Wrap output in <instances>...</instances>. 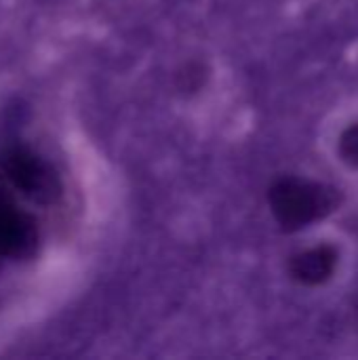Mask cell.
<instances>
[{"instance_id":"cell-1","label":"cell","mask_w":358,"mask_h":360,"mask_svg":"<svg viewBox=\"0 0 358 360\" xmlns=\"http://www.w3.org/2000/svg\"><path fill=\"white\" fill-rule=\"evenodd\" d=\"M268 205L281 230L300 232L333 215L344 205V194L338 186L287 175L270 186Z\"/></svg>"},{"instance_id":"cell-2","label":"cell","mask_w":358,"mask_h":360,"mask_svg":"<svg viewBox=\"0 0 358 360\" xmlns=\"http://www.w3.org/2000/svg\"><path fill=\"white\" fill-rule=\"evenodd\" d=\"M0 175L34 202H51L59 194V177L53 167L25 146L11 143L0 148Z\"/></svg>"},{"instance_id":"cell-3","label":"cell","mask_w":358,"mask_h":360,"mask_svg":"<svg viewBox=\"0 0 358 360\" xmlns=\"http://www.w3.org/2000/svg\"><path fill=\"white\" fill-rule=\"evenodd\" d=\"M38 228L11 192L0 186V259H25L36 251Z\"/></svg>"},{"instance_id":"cell-4","label":"cell","mask_w":358,"mask_h":360,"mask_svg":"<svg viewBox=\"0 0 358 360\" xmlns=\"http://www.w3.org/2000/svg\"><path fill=\"white\" fill-rule=\"evenodd\" d=\"M338 266H340L338 247L323 243L295 253L289 262V274L306 287H321L333 278Z\"/></svg>"},{"instance_id":"cell-5","label":"cell","mask_w":358,"mask_h":360,"mask_svg":"<svg viewBox=\"0 0 358 360\" xmlns=\"http://www.w3.org/2000/svg\"><path fill=\"white\" fill-rule=\"evenodd\" d=\"M338 152L346 165L358 169V122L342 131L340 141H338Z\"/></svg>"}]
</instances>
